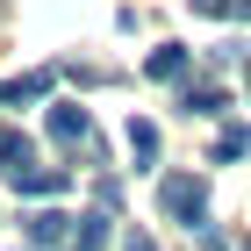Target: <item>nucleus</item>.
I'll use <instances>...</instances> for the list:
<instances>
[{
	"instance_id": "5",
	"label": "nucleus",
	"mask_w": 251,
	"mask_h": 251,
	"mask_svg": "<svg viewBox=\"0 0 251 251\" xmlns=\"http://www.w3.org/2000/svg\"><path fill=\"white\" fill-rule=\"evenodd\" d=\"M65 187H72L65 165H29V173L15 179V194H65Z\"/></svg>"
},
{
	"instance_id": "10",
	"label": "nucleus",
	"mask_w": 251,
	"mask_h": 251,
	"mask_svg": "<svg viewBox=\"0 0 251 251\" xmlns=\"http://www.w3.org/2000/svg\"><path fill=\"white\" fill-rule=\"evenodd\" d=\"M129 158H136V165L158 158V122H136V115H129Z\"/></svg>"
},
{
	"instance_id": "7",
	"label": "nucleus",
	"mask_w": 251,
	"mask_h": 251,
	"mask_svg": "<svg viewBox=\"0 0 251 251\" xmlns=\"http://www.w3.org/2000/svg\"><path fill=\"white\" fill-rule=\"evenodd\" d=\"M144 72L151 79H187V50H179V43H158L151 58H144Z\"/></svg>"
},
{
	"instance_id": "2",
	"label": "nucleus",
	"mask_w": 251,
	"mask_h": 251,
	"mask_svg": "<svg viewBox=\"0 0 251 251\" xmlns=\"http://www.w3.org/2000/svg\"><path fill=\"white\" fill-rule=\"evenodd\" d=\"M22 237L36 251H58V244H72V215H58V208H36L29 223H22Z\"/></svg>"
},
{
	"instance_id": "1",
	"label": "nucleus",
	"mask_w": 251,
	"mask_h": 251,
	"mask_svg": "<svg viewBox=\"0 0 251 251\" xmlns=\"http://www.w3.org/2000/svg\"><path fill=\"white\" fill-rule=\"evenodd\" d=\"M158 208L173 215L179 230H208V187H201L194 173H165L158 179Z\"/></svg>"
},
{
	"instance_id": "6",
	"label": "nucleus",
	"mask_w": 251,
	"mask_h": 251,
	"mask_svg": "<svg viewBox=\"0 0 251 251\" xmlns=\"http://www.w3.org/2000/svg\"><path fill=\"white\" fill-rule=\"evenodd\" d=\"M65 251H108V215H72V244Z\"/></svg>"
},
{
	"instance_id": "4",
	"label": "nucleus",
	"mask_w": 251,
	"mask_h": 251,
	"mask_svg": "<svg viewBox=\"0 0 251 251\" xmlns=\"http://www.w3.org/2000/svg\"><path fill=\"white\" fill-rule=\"evenodd\" d=\"M29 165H36V144H29L22 129H0V173H7V187H15Z\"/></svg>"
},
{
	"instance_id": "13",
	"label": "nucleus",
	"mask_w": 251,
	"mask_h": 251,
	"mask_svg": "<svg viewBox=\"0 0 251 251\" xmlns=\"http://www.w3.org/2000/svg\"><path fill=\"white\" fill-rule=\"evenodd\" d=\"M122 251H158V244H151L144 230H129V244H122Z\"/></svg>"
},
{
	"instance_id": "11",
	"label": "nucleus",
	"mask_w": 251,
	"mask_h": 251,
	"mask_svg": "<svg viewBox=\"0 0 251 251\" xmlns=\"http://www.w3.org/2000/svg\"><path fill=\"white\" fill-rule=\"evenodd\" d=\"M194 15H208V22H251V0H194Z\"/></svg>"
},
{
	"instance_id": "12",
	"label": "nucleus",
	"mask_w": 251,
	"mask_h": 251,
	"mask_svg": "<svg viewBox=\"0 0 251 251\" xmlns=\"http://www.w3.org/2000/svg\"><path fill=\"white\" fill-rule=\"evenodd\" d=\"M244 151H251V129H244V122H230V129L215 136V158H244Z\"/></svg>"
},
{
	"instance_id": "8",
	"label": "nucleus",
	"mask_w": 251,
	"mask_h": 251,
	"mask_svg": "<svg viewBox=\"0 0 251 251\" xmlns=\"http://www.w3.org/2000/svg\"><path fill=\"white\" fill-rule=\"evenodd\" d=\"M50 94V72H29V79H7V86H0V100H7V108H22V100H43Z\"/></svg>"
},
{
	"instance_id": "9",
	"label": "nucleus",
	"mask_w": 251,
	"mask_h": 251,
	"mask_svg": "<svg viewBox=\"0 0 251 251\" xmlns=\"http://www.w3.org/2000/svg\"><path fill=\"white\" fill-rule=\"evenodd\" d=\"M179 108H187V115H223V86H208V79H201V86H187V94H179Z\"/></svg>"
},
{
	"instance_id": "3",
	"label": "nucleus",
	"mask_w": 251,
	"mask_h": 251,
	"mask_svg": "<svg viewBox=\"0 0 251 251\" xmlns=\"http://www.w3.org/2000/svg\"><path fill=\"white\" fill-rule=\"evenodd\" d=\"M50 136H58L65 151H86V144H94V122H86V108H50Z\"/></svg>"
}]
</instances>
